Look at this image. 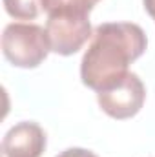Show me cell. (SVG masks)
<instances>
[{
	"label": "cell",
	"mask_w": 155,
	"mask_h": 157,
	"mask_svg": "<svg viewBox=\"0 0 155 157\" xmlns=\"http://www.w3.org/2000/svg\"><path fill=\"white\" fill-rule=\"evenodd\" d=\"M4 9L15 20H35L44 11L42 0H4Z\"/></svg>",
	"instance_id": "cell-7"
},
{
	"label": "cell",
	"mask_w": 155,
	"mask_h": 157,
	"mask_svg": "<svg viewBox=\"0 0 155 157\" xmlns=\"http://www.w3.org/2000/svg\"><path fill=\"white\" fill-rule=\"evenodd\" d=\"M2 53L15 68H39L51 53L46 28L29 22L7 24L2 33Z\"/></svg>",
	"instance_id": "cell-2"
},
{
	"label": "cell",
	"mask_w": 155,
	"mask_h": 157,
	"mask_svg": "<svg viewBox=\"0 0 155 157\" xmlns=\"http://www.w3.org/2000/svg\"><path fill=\"white\" fill-rule=\"evenodd\" d=\"M46 146V132L35 121H22L11 126L2 139L4 157H40Z\"/></svg>",
	"instance_id": "cell-5"
},
{
	"label": "cell",
	"mask_w": 155,
	"mask_h": 157,
	"mask_svg": "<svg viewBox=\"0 0 155 157\" xmlns=\"http://www.w3.org/2000/svg\"><path fill=\"white\" fill-rule=\"evenodd\" d=\"M146 101V88L141 77L133 71H128L120 80L110 88L97 91V102L100 110L112 119L126 121L135 117Z\"/></svg>",
	"instance_id": "cell-3"
},
{
	"label": "cell",
	"mask_w": 155,
	"mask_h": 157,
	"mask_svg": "<svg viewBox=\"0 0 155 157\" xmlns=\"http://www.w3.org/2000/svg\"><path fill=\"white\" fill-rule=\"evenodd\" d=\"M148 39L133 22H104L95 28L91 44L80 62V80L93 91H102L124 77L144 55Z\"/></svg>",
	"instance_id": "cell-1"
},
{
	"label": "cell",
	"mask_w": 155,
	"mask_h": 157,
	"mask_svg": "<svg viewBox=\"0 0 155 157\" xmlns=\"http://www.w3.org/2000/svg\"><path fill=\"white\" fill-rule=\"evenodd\" d=\"M100 0H42V9L47 18L89 20L91 9Z\"/></svg>",
	"instance_id": "cell-6"
},
{
	"label": "cell",
	"mask_w": 155,
	"mask_h": 157,
	"mask_svg": "<svg viewBox=\"0 0 155 157\" xmlns=\"http://www.w3.org/2000/svg\"><path fill=\"white\" fill-rule=\"evenodd\" d=\"M46 33L49 39L51 51L62 57L75 55L84 48V44L93 37V28L89 20H64L47 18Z\"/></svg>",
	"instance_id": "cell-4"
},
{
	"label": "cell",
	"mask_w": 155,
	"mask_h": 157,
	"mask_svg": "<svg viewBox=\"0 0 155 157\" xmlns=\"http://www.w3.org/2000/svg\"><path fill=\"white\" fill-rule=\"evenodd\" d=\"M142 6H144V11L153 18L155 22V0H142Z\"/></svg>",
	"instance_id": "cell-9"
},
{
	"label": "cell",
	"mask_w": 155,
	"mask_h": 157,
	"mask_svg": "<svg viewBox=\"0 0 155 157\" xmlns=\"http://www.w3.org/2000/svg\"><path fill=\"white\" fill-rule=\"evenodd\" d=\"M57 157H99V155L93 154L91 150H86V148H68V150L60 152Z\"/></svg>",
	"instance_id": "cell-8"
}]
</instances>
